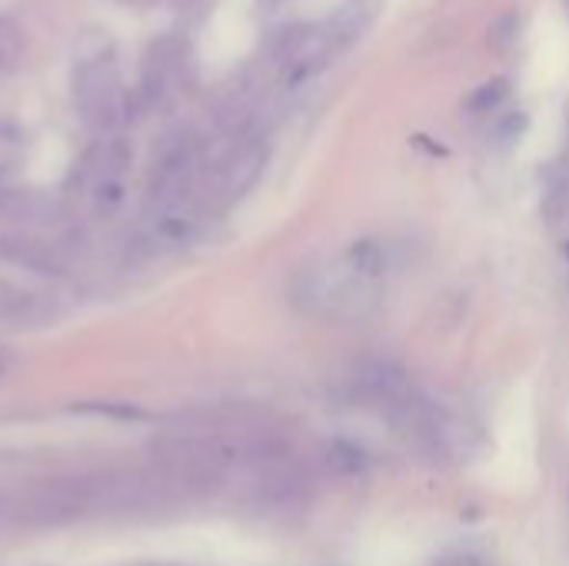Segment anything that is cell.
Listing matches in <instances>:
<instances>
[{"instance_id":"cell-1","label":"cell","mask_w":569,"mask_h":566,"mask_svg":"<svg viewBox=\"0 0 569 566\" xmlns=\"http://www.w3.org/2000/svg\"><path fill=\"white\" fill-rule=\"evenodd\" d=\"M393 277V260L377 240L350 244L330 257H317L297 274V300L303 310L330 320H360L370 314Z\"/></svg>"},{"instance_id":"cell-2","label":"cell","mask_w":569,"mask_h":566,"mask_svg":"<svg viewBox=\"0 0 569 566\" xmlns=\"http://www.w3.org/2000/svg\"><path fill=\"white\" fill-rule=\"evenodd\" d=\"M73 103H77V113L103 133H113L127 120L130 97L123 93L113 50L107 40L93 53H80L73 67Z\"/></svg>"},{"instance_id":"cell-3","label":"cell","mask_w":569,"mask_h":566,"mask_svg":"<svg viewBox=\"0 0 569 566\" xmlns=\"http://www.w3.org/2000/svg\"><path fill=\"white\" fill-rule=\"evenodd\" d=\"M133 160V147L120 133H103L87 147L73 170V193L93 217H110L127 193V170Z\"/></svg>"},{"instance_id":"cell-4","label":"cell","mask_w":569,"mask_h":566,"mask_svg":"<svg viewBox=\"0 0 569 566\" xmlns=\"http://www.w3.org/2000/svg\"><path fill=\"white\" fill-rule=\"evenodd\" d=\"M327 60V40L317 30H293L277 47V77L283 87H300Z\"/></svg>"},{"instance_id":"cell-5","label":"cell","mask_w":569,"mask_h":566,"mask_svg":"<svg viewBox=\"0 0 569 566\" xmlns=\"http://www.w3.org/2000/svg\"><path fill=\"white\" fill-rule=\"evenodd\" d=\"M140 90H137V100L143 107H157L167 90H170V80H173V70H177V53L170 47V40H153L147 57H143V67H140Z\"/></svg>"},{"instance_id":"cell-6","label":"cell","mask_w":569,"mask_h":566,"mask_svg":"<svg viewBox=\"0 0 569 566\" xmlns=\"http://www.w3.org/2000/svg\"><path fill=\"white\" fill-rule=\"evenodd\" d=\"M0 257L27 267V270H37V274H60L63 270V257L43 244V240H33L27 234H17V237H3L0 240Z\"/></svg>"},{"instance_id":"cell-7","label":"cell","mask_w":569,"mask_h":566,"mask_svg":"<svg viewBox=\"0 0 569 566\" xmlns=\"http://www.w3.org/2000/svg\"><path fill=\"white\" fill-rule=\"evenodd\" d=\"M10 527H17L13 497H10V494H0V530H10Z\"/></svg>"},{"instance_id":"cell-8","label":"cell","mask_w":569,"mask_h":566,"mask_svg":"<svg viewBox=\"0 0 569 566\" xmlns=\"http://www.w3.org/2000/svg\"><path fill=\"white\" fill-rule=\"evenodd\" d=\"M7 367H10V350H7V347H0V377L7 374Z\"/></svg>"}]
</instances>
